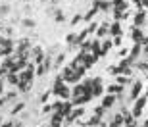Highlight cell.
I'll return each instance as SVG.
<instances>
[{
	"label": "cell",
	"instance_id": "obj_1",
	"mask_svg": "<svg viewBox=\"0 0 148 127\" xmlns=\"http://www.w3.org/2000/svg\"><path fill=\"white\" fill-rule=\"evenodd\" d=\"M133 104H135V106H133L131 114H133V117H135V119H138V117L143 116L144 108H146V106H148V98H146V96H144V94H140V96H138V98L135 100Z\"/></svg>",
	"mask_w": 148,
	"mask_h": 127
},
{
	"label": "cell",
	"instance_id": "obj_2",
	"mask_svg": "<svg viewBox=\"0 0 148 127\" xmlns=\"http://www.w3.org/2000/svg\"><path fill=\"white\" fill-rule=\"evenodd\" d=\"M140 93H143V81H133V87L129 89V96H127V100L129 102H135V100L140 96Z\"/></svg>",
	"mask_w": 148,
	"mask_h": 127
},
{
	"label": "cell",
	"instance_id": "obj_3",
	"mask_svg": "<svg viewBox=\"0 0 148 127\" xmlns=\"http://www.w3.org/2000/svg\"><path fill=\"white\" fill-rule=\"evenodd\" d=\"M90 93H92V98H96V96H102V94H104V87H102V79H100V77H94V83H92Z\"/></svg>",
	"mask_w": 148,
	"mask_h": 127
},
{
	"label": "cell",
	"instance_id": "obj_4",
	"mask_svg": "<svg viewBox=\"0 0 148 127\" xmlns=\"http://www.w3.org/2000/svg\"><path fill=\"white\" fill-rule=\"evenodd\" d=\"M16 50H17V54H19V56H27L29 50H31V43H29L27 39L19 41V43H17V46H16Z\"/></svg>",
	"mask_w": 148,
	"mask_h": 127
},
{
	"label": "cell",
	"instance_id": "obj_5",
	"mask_svg": "<svg viewBox=\"0 0 148 127\" xmlns=\"http://www.w3.org/2000/svg\"><path fill=\"white\" fill-rule=\"evenodd\" d=\"M133 21H135L137 27H143L144 23H146V10H144V8H138V12L135 14V17H133Z\"/></svg>",
	"mask_w": 148,
	"mask_h": 127
},
{
	"label": "cell",
	"instance_id": "obj_6",
	"mask_svg": "<svg viewBox=\"0 0 148 127\" xmlns=\"http://www.w3.org/2000/svg\"><path fill=\"white\" fill-rule=\"evenodd\" d=\"M31 58H33L35 64H40V62L44 60V50L40 48V46H33V48H31Z\"/></svg>",
	"mask_w": 148,
	"mask_h": 127
},
{
	"label": "cell",
	"instance_id": "obj_7",
	"mask_svg": "<svg viewBox=\"0 0 148 127\" xmlns=\"http://www.w3.org/2000/svg\"><path fill=\"white\" fill-rule=\"evenodd\" d=\"M12 50H14V41L2 39V43H0V54H12Z\"/></svg>",
	"mask_w": 148,
	"mask_h": 127
},
{
	"label": "cell",
	"instance_id": "obj_8",
	"mask_svg": "<svg viewBox=\"0 0 148 127\" xmlns=\"http://www.w3.org/2000/svg\"><path fill=\"white\" fill-rule=\"evenodd\" d=\"M115 102H117V96H115V94H108V93H106V96L102 98V104H100V106H104L106 110H110V108H114V106H115Z\"/></svg>",
	"mask_w": 148,
	"mask_h": 127
},
{
	"label": "cell",
	"instance_id": "obj_9",
	"mask_svg": "<svg viewBox=\"0 0 148 127\" xmlns=\"http://www.w3.org/2000/svg\"><path fill=\"white\" fill-rule=\"evenodd\" d=\"M131 39L135 41V43H140V41L144 39V31H143V27H137V25H133V27H131Z\"/></svg>",
	"mask_w": 148,
	"mask_h": 127
},
{
	"label": "cell",
	"instance_id": "obj_10",
	"mask_svg": "<svg viewBox=\"0 0 148 127\" xmlns=\"http://www.w3.org/2000/svg\"><path fill=\"white\" fill-rule=\"evenodd\" d=\"M121 33H123V29H121L119 21L110 23V27H108V35H110V37H117V35H121Z\"/></svg>",
	"mask_w": 148,
	"mask_h": 127
},
{
	"label": "cell",
	"instance_id": "obj_11",
	"mask_svg": "<svg viewBox=\"0 0 148 127\" xmlns=\"http://www.w3.org/2000/svg\"><path fill=\"white\" fill-rule=\"evenodd\" d=\"M123 91H125V87H121V85H117V83H112V85H108V87L104 89V93L115 94V96H117V94H121Z\"/></svg>",
	"mask_w": 148,
	"mask_h": 127
},
{
	"label": "cell",
	"instance_id": "obj_12",
	"mask_svg": "<svg viewBox=\"0 0 148 127\" xmlns=\"http://www.w3.org/2000/svg\"><path fill=\"white\" fill-rule=\"evenodd\" d=\"M108 27H110V23L108 21H104L102 23V25H98V27H96V39H106V37H108Z\"/></svg>",
	"mask_w": 148,
	"mask_h": 127
},
{
	"label": "cell",
	"instance_id": "obj_13",
	"mask_svg": "<svg viewBox=\"0 0 148 127\" xmlns=\"http://www.w3.org/2000/svg\"><path fill=\"white\" fill-rule=\"evenodd\" d=\"M140 54H143V46H140V43H135V44H133V48H131V52H129V56L135 58V60H138Z\"/></svg>",
	"mask_w": 148,
	"mask_h": 127
},
{
	"label": "cell",
	"instance_id": "obj_14",
	"mask_svg": "<svg viewBox=\"0 0 148 127\" xmlns=\"http://www.w3.org/2000/svg\"><path fill=\"white\" fill-rule=\"evenodd\" d=\"M114 44H112V39H104V41H100V56H104L108 50L112 48Z\"/></svg>",
	"mask_w": 148,
	"mask_h": 127
},
{
	"label": "cell",
	"instance_id": "obj_15",
	"mask_svg": "<svg viewBox=\"0 0 148 127\" xmlns=\"http://www.w3.org/2000/svg\"><path fill=\"white\" fill-rule=\"evenodd\" d=\"M71 110H73V104L71 102H69V100H67V102H62V108H60V114L64 117L66 116H69V114H71Z\"/></svg>",
	"mask_w": 148,
	"mask_h": 127
},
{
	"label": "cell",
	"instance_id": "obj_16",
	"mask_svg": "<svg viewBox=\"0 0 148 127\" xmlns=\"http://www.w3.org/2000/svg\"><path fill=\"white\" fill-rule=\"evenodd\" d=\"M112 6H114V10H127L129 8L127 0H112Z\"/></svg>",
	"mask_w": 148,
	"mask_h": 127
},
{
	"label": "cell",
	"instance_id": "obj_17",
	"mask_svg": "<svg viewBox=\"0 0 148 127\" xmlns=\"http://www.w3.org/2000/svg\"><path fill=\"white\" fill-rule=\"evenodd\" d=\"M31 87H33V81H19V83H17V89H19L21 93H29Z\"/></svg>",
	"mask_w": 148,
	"mask_h": 127
},
{
	"label": "cell",
	"instance_id": "obj_18",
	"mask_svg": "<svg viewBox=\"0 0 148 127\" xmlns=\"http://www.w3.org/2000/svg\"><path fill=\"white\" fill-rule=\"evenodd\" d=\"M83 114H85V108H81V106H73V110L69 116L73 117V119H79V117H83Z\"/></svg>",
	"mask_w": 148,
	"mask_h": 127
},
{
	"label": "cell",
	"instance_id": "obj_19",
	"mask_svg": "<svg viewBox=\"0 0 148 127\" xmlns=\"http://www.w3.org/2000/svg\"><path fill=\"white\" fill-rule=\"evenodd\" d=\"M85 91H87V89L83 87V85H81V83H77V85H75V87H73V89H71V98H75V96H81V94H83V93H85Z\"/></svg>",
	"mask_w": 148,
	"mask_h": 127
},
{
	"label": "cell",
	"instance_id": "obj_20",
	"mask_svg": "<svg viewBox=\"0 0 148 127\" xmlns=\"http://www.w3.org/2000/svg\"><path fill=\"white\" fill-rule=\"evenodd\" d=\"M115 83H117V85H121V87H127L129 83H133V79L125 77V75H115Z\"/></svg>",
	"mask_w": 148,
	"mask_h": 127
},
{
	"label": "cell",
	"instance_id": "obj_21",
	"mask_svg": "<svg viewBox=\"0 0 148 127\" xmlns=\"http://www.w3.org/2000/svg\"><path fill=\"white\" fill-rule=\"evenodd\" d=\"M133 67H137V69H140V71H146V73H148V60H146V62L137 60L135 64H133Z\"/></svg>",
	"mask_w": 148,
	"mask_h": 127
},
{
	"label": "cell",
	"instance_id": "obj_22",
	"mask_svg": "<svg viewBox=\"0 0 148 127\" xmlns=\"http://www.w3.org/2000/svg\"><path fill=\"white\" fill-rule=\"evenodd\" d=\"M96 12H98L96 8H90V10H88L87 14L83 16V21H92V19H94V16H96Z\"/></svg>",
	"mask_w": 148,
	"mask_h": 127
},
{
	"label": "cell",
	"instance_id": "obj_23",
	"mask_svg": "<svg viewBox=\"0 0 148 127\" xmlns=\"http://www.w3.org/2000/svg\"><path fill=\"white\" fill-rule=\"evenodd\" d=\"M6 104L8 102H16V98H17V91H10V93H6Z\"/></svg>",
	"mask_w": 148,
	"mask_h": 127
},
{
	"label": "cell",
	"instance_id": "obj_24",
	"mask_svg": "<svg viewBox=\"0 0 148 127\" xmlns=\"http://www.w3.org/2000/svg\"><path fill=\"white\" fill-rule=\"evenodd\" d=\"M52 16H54V19H56L58 23L66 21V16H64V12H62V10H54V14H52Z\"/></svg>",
	"mask_w": 148,
	"mask_h": 127
},
{
	"label": "cell",
	"instance_id": "obj_25",
	"mask_svg": "<svg viewBox=\"0 0 148 127\" xmlns=\"http://www.w3.org/2000/svg\"><path fill=\"white\" fill-rule=\"evenodd\" d=\"M23 108H25V102H16V104H14V108H12V114L16 116V114H19V112L23 110Z\"/></svg>",
	"mask_w": 148,
	"mask_h": 127
},
{
	"label": "cell",
	"instance_id": "obj_26",
	"mask_svg": "<svg viewBox=\"0 0 148 127\" xmlns=\"http://www.w3.org/2000/svg\"><path fill=\"white\" fill-rule=\"evenodd\" d=\"M64 60H66V54H64V52H60V54L54 58V66H56V67H60L62 64H64Z\"/></svg>",
	"mask_w": 148,
	"mask_h": 127
},
{
	"label": "cell",
	"instance_id": "obj_27",
	"mask_svg": "<svg viewBox=\"0 0 148 127\" xmlns=\"http://www.w3.org/2000/svg\"><path fill=\"white\" fill-rule=\"evenodd\" d=\"M121 71H123V67H119V66H110L108 67V73H112V75H121Z\"/></svg>",
	"mask_w": 148,
	"mask_h": 127
},
{
	"label": "cell",
	"instance_id": "obj_28",
	"mask_svg": "<svg viewBox=\"0 0 148 127\" xmlns=\"http://www.w3.org/2000/svg\"><path fill=\"white\" fill-rule=\"evenodd\" d=\"M104 114H106V108H104V106H96V108H94V116L104 117Z\"/></svg>",
	"mask_w": 148,
	"mask_h": 127
},
{
	"label": "cell",
	"instance_id": "obj_29",
	"mask_svg": "<svg viewBox=\"0 0 148 127\" xmlns=\"http://www.w3.org/2000/svg\"><path fill=\"white\" fill-rule=\"evenodd\" d=\"M66 43H67V44H77V35H75V33H69V35L66 37Z\"/></svg>",
	"mask_w": 148,
	"mask_h": 127
},
{
	"label": "cell",
	"instance_id": "obj_30",
	"mask_svg": "<svg viewBox=\"0 0 148 127\" xmlns=\"http://www.w3.org/2000/svg\"><path fill=\"white\" fill-rule=\"evenodd\" d=\"M21 25L23 27H37V23L33 19H21Z\"/></svg>",
	"mask_w": 148,
	"mask_h": 127
},
{
	"label": "cell",
	"instance_id": "obj_31",
	"mask_svg": "<svg viewBox=\"0 0 148 127\" xmlns=\"http://www.w3.org/2000/svg\"><path fill=\"white\" fill-rule=\"evenodd\" d=\"M52 112H60V108H62V100H56V102H52Z\"/></svg>",
	"mask_w": 148,
	"mask_h": 127
},
{
	"label": "cell",
	"instance_id": "obj_32",
	"mask_svg": "<svg viewBox=\"0 0 148 127\" xmlns=\"http://www.w3.org/2000/svg\"><path fill=\"white\" fill-rule=\"evenodd\" d=\"M81 21H83V14H77V16H73L71 25H77V23H81Z\"/></svg>",
	"mask_w": 148,
	"mask_h": 127
},
{
	"label": "cell",
	"instance_id": "obj_33",
	"mask_svg": "<svg viewBox=\"0 0 148 127\" xmlns=\"http://www.w3.org/2000/svg\"><path fill=\"white\" fill-rule=\"evenodd\" d=\"M50 94H52V91H46L44 94H40V102H44V104H46V100L50 98Z\"/></svg>",
	"mask_w": 148,
	"mask_h": 127
},
{
	"label": "cell",
	"instance_id": "obj_34",
	"mask_svg": "<svg viewBox=\"0 0 148 127\" xmlns=\"http://www.w3.org/2000/svg\"><path fill=\"white\" fill-rule=\"evenodd\" d=\"M8 12H10V6H6V4H2V6H0V16H6Z\"/></svg>",
	"mask_w": 148,
	"mask_h": 127
},
{
	"label": "cell",
	"instance_id": "obj_35",
	"mask_svg": "<svg viewBox=\"0 0 148 127\" xmlns=\"http://www.w3.org/2000/svg\"><path fill=\"white\" fill-rule=\"evenodd\" d=\"M112 44H114V46H121V35L114 37V39H112Z\"/></svg>",
	"mask_w": 148,
	"mask_h": 127
},
{
	"label": "cell",
	"instance_id": "obj_36",
	"mask_svg": "<svg viewBox=\"0 0 148 127\" xmlns=\"http://www.w3.org/2000/svg\"><path fill=\"white\" fill-rule=\"evenodd\" d=\"M42 112H44V114H50V112H52V106H50V104H44Z\"/></svg>",
	"mask_w": 148,
	"mask_h": 127
},
{
	"label": "cell",
	"instance_id": "obj_37",
	"mask_svg": "<svg viewBox=\"0 0 148 127\" xmlns=\"http://www.w3.org/2000/svg\"><path fill=\"white\" fill-rule=\"evenodd\" d=\"M14 127H23V122L21 119H14Z\"/></svg>",
	"mask_w": 148,
	"mask_h": 127
},
{
	"label": "cell",
	"instance_id": "obj_38",
	"mask_svg": "<svg viewBox=\"0 0 148 127\" xmlns=\"http://www.w3.org/2000/svg\"><path fill=\"white\" fill-rule=\"evenodd\" d=\"M127 54H129V50H127V48H121L119 50V56H121V58H123V56H127Z\"/></svg>",
	"mask_w": 148,
	"mask_h": 127
},
{
	"label": "cell",
	"instance_id": "obj_39",
	"mask_svg": "<svg viewBox=\"0 0 148 127\" xmlns=\"http://www.w3.org/2000/svg\"><path fill=\"white\" fill-rule=\"evenodd\" d=\"M4 93V83H2V81H0V94Z\"/></svg>",
	"mask_w": 148,
	"mask_h": 127
},
{
	"label": "cell",
	"instance_id": "obj_40",
	"mask_svg": "<svg viewBox=\"0 0 148 127\" xmlns=\"http://www.w3.org/2000/svg\"><path fill=\"white\" fill-rule=\"evenodd\" d=\"M144 127H148V119H146V122H144Z\"/></svg>",
	"mask_w": 148,
	"mask_h": 127
},
{
	"label": "cell",
	"instance_id": "obj_41",
	"mask_svg": "<svg viewBox=\"0 0 148 127\" xmlns=\"http://www.w3.org/2000/svg\"><path fill=\"white\" fill-rule=\"evenodd\" d=\"M2 122H4V119H2V117H0V125H2Z\"/></svg>",
	"mask_w": 148,
	"mask_h": 127
},
{
	"label": "cell",
	"instance_id": "obj_42",
	"mask_svg": "<svg viewBox=\"0 0 148 127\" xmlns=\"http://www.w3.org/2000/svg\"><path fill=\"white\" fill-rule=\"evenodd\" d=\"M85 2H87V0H85Z\"/></svg>",
	"mask_w": 148,
	"mask_h": 127
}]
</instances>
